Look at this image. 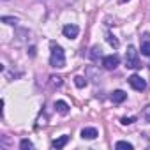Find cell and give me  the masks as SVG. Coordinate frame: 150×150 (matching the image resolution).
<instances>
[{
	"mask_svg": "<svg viewBox=\"0 0 150 150\" xmlns=\"http://www.w3.org/2000/svg\"><path fill=\"white\" fill-rule=\"evenodd\" d=\"M50 80H51V85H53V87H60V85H62V78H60V76H51Z\"/></svg>",
	"mask_w": 150,
	"mask_h": 150,
	"instance_id": "2e32d148",
	"label": "cell"
},
{
	"mask_svg": "<svg viewBox=\"0 0 150 150\" xmlns=\"http://www.w3.org/2000/svg\"><path fill=\"white\" fill-rule=\"evenodd\" d=\"M62 32H64V35H65L67 39H74V37H78V34H80V28H78L76 25H65Z\"/></svg>",
	"mask_w": 150,
	"mask_h": 150,
	"instance_id": "5b68a950",
	"label": "cell"
},
{
	"mask_svg": "<svg viewBox=\"0 0 150 150\" xmlns=\"http://www.w3.org/2000/svg\"><path fill=\"white\" fill-rule=\"evenodd\" d=\"M101 51H103V50H101L99 46H94V48H92V53H90V57H92V60H97V58H99V57L103 55Z\"/></svg>",
	"mask_w": 150,
	"mask_h": 150,
	"instance_id": "4fadbf2b",
	"label": "cell"
},
{
	"mask_svg": "<svg viewBox=\"0 0 150 150\" xmlns=\"http://www.w3.org/2000/svg\"><path fill=\"white\" fill-rule=\"evenodd\" d=\"M125 67H129V69H138V67H141V65H139V60H138V51H136L134 46H129L127 51H125Z\"/></svg>",
	"mask_w": 150,
	"mask_h": 150,
	"instance_id": "7a4b0ae2",
	"label": "cell"
},
{
	"mask_svg": "<svg viewBox=\"0 0 150 150\" xmlns=\"http://www.w3.org/2000/svg\"><path fill=\"white\" fill-rule=\"evenodd\" d=\"M55 108H57V111H58L60 115H67V113H69V104L64 103V101H57V103H55Z\"/></svg>",
	"mask_w": 150,
	"mask_h": 150,
	"instance_id": "9c48e42d",
	"label": "cell"
},
{
	"mask_svg": "<svg viewBox=\"0 0 150 150\" xmlns=\"http://www.w3.org/2000/svg\"><path fill=\"white\" fill-rule=\"evenodd\" d=\"M106 41L110 42V46H111V48H118V44H120V42H118V39H117L115 35H111V34L106 37Z\"/></svg>",
	"mask_w": 150,
	"mask_h": 150,
	"instance_id": "7c38bea8",
	"label": "cell"
},
{
	"mask_svg": "<svg viewBox=\"0 0 150 150\" xmlns=\"http://www.w3.org/2000/svg\"><path fill=\"white\" fill-rule=\"evenodd\" d=\"M118 64H120L118 55H108V57L103 58V65H104V69H108V71H113Z\"/></svg>",
	"mask_w": 150,
	"mask_h": 150,
	"instance_id": "277c9868",
	"label": "cell"
},
{
	"mask_svg": "<svg viewBox=\"0 0 150 150\" xmlns=\"http://www.w3.org/2000/svg\"><path fill=\"white\" fill-rule=\"evenodd\" d=\"M120 122H122L124 125H131L132 122H136V118H134V117H124V118H122Z\"/></svg>",
	"mask_w": 150,
	"mask_h": 150,
	"instance_id": "e0dca14e",
	"label": "cell"
},
{
	"mask_svg": "<svg viewBox=\"0 0 150 150\" xmlns=\"http://www.w3.org/2000/svg\"><path fill=\"white\" fill-rule=\"evenodd\" d=\"M20 148L21 150H30V148H34V143L30 139H21L20 141Z\"/></svg>",
	"mask_w": 150,
	"mask_h": 150,
	"instance_id": "30bf717a",
	"label": "cell"
},
{
	"mask_svg": "<svg viewBox=\"0 0 150 150\" xmlns=\"http://www.w3.org/2000/svg\"><path fill=\"white\" fill-rule=\"evenodd\" d=\"M115 148H125V150H132V145L127 143V141H117L115 143Z\"/></svg>",
	"mask_w": 150,
	"mask_h": 150,
	"instance_id": "5bb4252c",
	"label": "cell"
},
{
	"mask_svg": "<svg viewBox=\"0 0 150 150\" xmlns=\"http://www.w3.org/2000/svg\"><path fill=\"white\" fill-rule=\"evenodd\" d=\"M127 99V94L124 92V90H115L113 94H111V101L115 103V104H118V103H124Z\"/></svg>",
	"mask_w": 150,
	"mask_h": 150,
	"instance_id": "52a82bcc",
	"label": "cell"
},
{
	"mask_svg": "<svg viewBox=\"0 0 150 150\" xmlns=\"http://www.w3.org/2000/svg\"><path fill=\"white\" fill-rule=\"evenodd\" d=\"M118 2H120V4H125V2H127V0H118Z\"/></svg>",
	"mask_w": 150,
	"mask_h": 150,
	"instance_id": "ffe728a7",
	"label": "cell"
},
{
	"mask_svg": "<svg viewBox=\"0 0 150 150\" xmlns=\"http://www.w3.org/2000/svg\"><path fill=\"white\" fill-rule=\"evenodd\" d=\"M50 65H51V67H64V65H65V53H64L62 46H58L57 42H51Z\"/></svg>",
	"mask_w": 150,
	"mask_h": 150,
	"instance_id": "6da1fadb",
	"label": "cell"
},
{
	"mask_svg": "<svg viewBox=\"0 0 150 150\" xmlns=\"http://www.w3.org/2000/svg\"><path fill=\"white\" fill-rule=\"evenodd\" d=\"M81 138L83 139H96L97 138V129L96 127H85L81 131Z\"/></svg>",
	"mask_w": 150,
	"mask_h": 150,
	"instance_id": "8992f818",
	"label": "cell"
},
{
	"mask_svg": "<svg viewBox=\"0 0 150 150\" xmlns=\"http://www.w3.org/2000/svg\"><path fill=\"white\" fill-rule=\"evenodd\" d=\"M141 53H143L145 57H150V41H146V42L141 44Z\"/></svg>",
	"mask_w": 150,
	"mask_h": 150,
	"instance_id": "9a60e30c",
	"label": "cell"
},
{
	"mask_svg": "<svg viewBox=\"0 0 150 150\" xmlns=\"http://www.w3.org/2000/svg\"><path fill=\"white\" fill-rule=\"evenodd\" d=\"M74 85H76L78 88H83V87L87 85V80H85L83 76H76V78H74Z\"/></svg>",
	"mask_w": 150,
	"mask_h": 150,
	"instance_id": "8fae6325",
	"label": "cell"
},
{
	"mask_svg": "<svg viewBox=\"0 0 150 150\" xmlns=\"http://www.w3.org/2000/svg\"><path fill=\"white\" fill-rule=\"evenodd\" d=\"M127 81H129V85H131L134 90H138V92H143V90L146 88V83H145V80H143L141 76H138V74H132V76H131Z\"/></svg>",
	"mask_w": 150,
	"mask_h": 150,
	"instance_id": "3957f363",
	"label": "cell"
},
{
	"mask_svg": "<svg viewBox=\"0 0 150 150\" xmlns=\"http://www.w3.org/2000/svg\"><path fill=\"white\" fill-rule=\"evenodd\" d=\"M2 21H4V23H7V25H14V23H16V18H9V16H4V18H2Z\"/></svg>",
	"mask_w": 150,
	"mask_h": 150,
	"instance_id": "ac0fdd59",
	"label": "cell"
},
{
	"mask_svg": "<svg viewBox=\"0 0 150 150\" xmlns=\"http://www.w3.org/2000/svg\"><path fill=\"white\" fill-rule=\"evenodd\" d=\"M67 141H69V136L67 134H64V136H60V138H57V139H53V143H51V146L53 148H64L65 145H67Z\"/></svg>",
	"mask_w": 150,
	"mask_h": 150,
	"instance_id": "ba28073f",
	"label": "cell"
},
{
	"mask_svg": "<svg viewBox=\"0 0 150 150\" xmlns=\"http://www.w3.org/2000/svg\"><path fill=\"white\" fill-rule=\"evenodd\" d=\"M143 117H145V120H146V122H150V106H148V108H145Z\"/></svg>",
	"mask_w": 150,
	"mask_h": 150,
	"instance_id": "d6986e66",
	"label": "cell"
}]
</instances>
